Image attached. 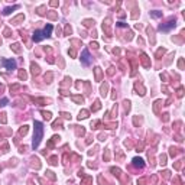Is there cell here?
<instances>
[{
  "label": "cell",
  "mask_w": 185,
  "mask_h": 185,
  "mask_svg": "<svg viewBox=\"0 0 185 185\" xmlns=\"http://www.w3.org/2000/svg\"><path fill=\"white\" fill-rule=\"evenodd\" d=\"M3 65L7 70H15L16 68V62L13 59H3Z\"/></svg>",
  "instance_id": "3"
},
{
  "label": "cell",
  "mask_w": 185,
  "mask_h": 185,
  "mask_svg": "<svg viewBox=\"0 0 185 185\" xmlns=\"http://www.w3.org/2000/svg\"><path fill=\"white\" fill-rule=\"evenodd\" d=\"M85 117H87V111H83L80 114V119H85Z\"/></svg>",
  "instance_id": "7"
},
{
  "label": "cell",
  "mask_w": 185,
  "mask_h": 185,
  "mask_svg": "<svg viewBox=\"0 0 185 185\" xmlns=\"http://www.w3.org/2000/svg\"><path fill=\"white\" fill-rule=\"evenodd\" d=\"M6 103H7V98H3V100L0 101V106H4Z\"/></svg>",
  "instance_id": "8"
},
{
  "label": "cell",
  "mask_w": 185,
  "mask_h": 185,
  "mask_svg": "<svg viewBox=\"0 0 185 185\" xmlns=\"http://www.w3.org/2000/svg\"><path fill=\"white\" fill-rule=\"evenodd\" d=\"M133 165L135 166H139V168H143V159H140V158H135L133 159Z\"/></svg>",
  "instance_id": "5"
},
{
  "label": "cell",
  "mask_w": 185,
  "mask_h": 185,
  "mask_svg": "<svg viewBox=\"0 0 185 185\" xmlns=\"http://www.w3.org/2000/svg\"><path fill=\"white\" fill-rule=\"evenodd\" d=\"M42 136H44V127H42V123L39 121H35V138H33V149H36L39 146L40 140H42Z\"/></svg>",
  "instance_id": "1"
},
{
  "label": "cell",
  "mask_w": 185,
  "mask_h": 185,
  "mask_svg": "<svg viewBox=\"0 0 185 185\" xmlns=\"http://www.w3.org/2000/svg\"><path fill=\"white\" fill-rule=\"evenodd\" d=\"M172 26H175V20H171V22H168V25H166V26H159V29L161 30H168V29H171Z\"/></svg>",
  "instance_id": "6"
},
{
  "label": "cell",
  "mask_w": 185,
  "mask_h": 185,
  "mask_svg": "<svg viewBox=\"0 0 185 185\" xmlns=\"http://www.w3.org/2000/svg\"><path fill=\"white\" fill-rule=\"evenodd\" d=\"M26 130H28V129H26V126H23V129H22V130H20V133H22V135H23V133H26Z\"/></svg>",
  "instance_id": "10"
},
{
  "label": "cell",
  "mask_w": 185,
  "mask_h": 185,
  "mask_svg": "<svg viewBox=\"0 0 185 185\" xmlns=\"http://www.w3.org/2000/svg\"><path fill=\"white\" fill-rule=\"evenodd\" d=\"M51 33H52V25H48V26L45 28L42 32H40V30H35L33 40H35V42H39V40L45 39V38H49Z\"/></svg>",
  "instance_id": "2"
},
{
  "label": "cell",
  "mask_w": 185,
  "mask_h": 185,
  "mask_svg": "<svg viewBox=\"0 0 185 185\" xmlns=\"http://www.w3.org/2000/svg\"><path fill=\"white\" fill-rule=\"evenodd\" d=\"M81 61H83V64H85V65H90L91 59H90V54H88V51H87V49H84V51H83V58H81Z\"/></svg>",
  "instance_id": "4"
},
{
  "label": "cell",
  "mask_w": 185,
  "mask_h": 185,
  "mask_svg": "<svg viewBox=\"0 0 185 185\" xmlns=\"http://www.w3.org/2000/svg\"><path fill=\"white\" fill-rule=\"evenodd\" d=\"M44 117H45V119H48V120H49V119H51V114H49V113H44Z\"/></svg>",
  "instance_id": "9"
}]
</instances>
